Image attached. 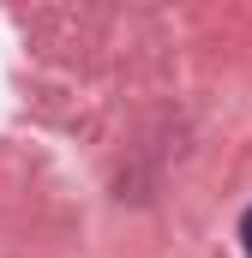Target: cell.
Listing matches in <instances>:
<instances>
[{
    "mask_svg": "<svg viewBox=\"0 0 252 258\" xmlns=\"http://www.w3.org/2000/svg\"><path fill=\"white\" fill-rule=\"evenodd\" d=\"M240 240H246V258H252V210H246V222H240Z\"/></svg>",
    "mask_w": 252,
    "mask_h": 258,
    "instance_id": "cell-1",
    "label": "cell"
}]
</instances>
